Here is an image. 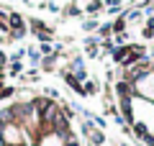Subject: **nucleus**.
Instances as JSON below:
<instances>
[{"mask_svg":"<svg viewBox=\"0 0 154 146\" xmlns=\"http://www.w3.org/2000/svg\"><path fill=\"white\" fill-rule=\"evenodd\" d=\"M0 146H5V136L3 133H0Z\"/></svg>","mask_w":154,"mask_h":146,"instance_id":"f257e3e1","label":"nucleus"}]
</instances>
